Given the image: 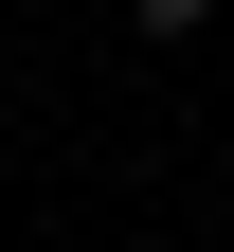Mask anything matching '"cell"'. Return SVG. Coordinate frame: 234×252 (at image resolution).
<instances>
[{
  "mask_svg": "<svg viewBox=\"0 0 234 252\" xmlns=\"http://www.w3.org/2000/svg\"><path fill=\"white\" fill-rule=\"evenodd\" d=\"M198 18H216V0H126V36H198Z\"/></svg>",
  "mask_w": 234,
  "mask_h": 252,
  "instance_id": "obj_1",
  "label": "cell"
}]
</instances>
